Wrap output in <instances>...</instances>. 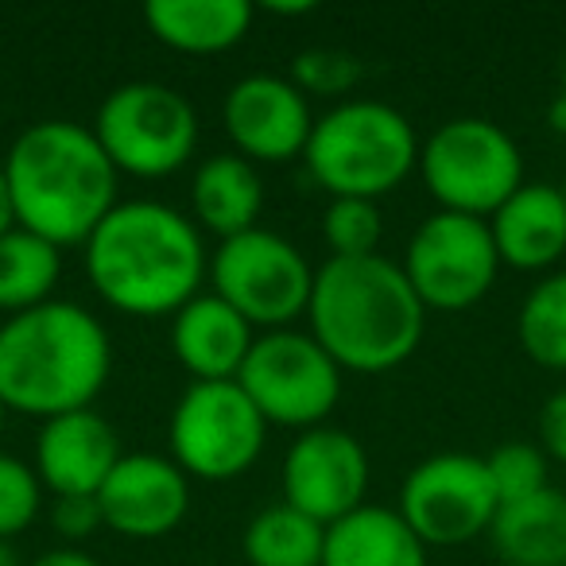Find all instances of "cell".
<instances>
[{
    "label": "cell",
    "mask_w": 566,
    "mask_h": 566,
    "mask_svg": "<svg viewBox=\"0 0 566 566\" xmlns=\"http://www.w3.org/2000/svg\"><path fill=\"white\" fill-rule=\"evenodd\" d=\"M252 342V326L213 292L171 315V349L195 380H237Z\"/></svg>",
    "instance_id": "18"
},
{
    "label": "cell",
    "mask_w": 566,
    "mask_h": 566,
    "mask_svg": "<svg viewBox=\"0 0 566 566\" xmlns=\"http://www.w3.org/2000/svg\"><path fill=\"white\" fill-rule=\"evenodd\" d=\"M0 566H20V555L12 547V539H0Z\"/></svg>",
    "instance_id": "36"
},
{
    "label": "cell",
    "mask_w": 566,
    "mask_h": 566,
    "mask_svg": "<svg viewBox=\"0 0 566 566\" xmlns=\"http://www.w3.org/2000/svg\"><path fill=\"white\" fill-rule=\"evenodd\" d=\"M489 535L504 566H566V493L547 485L501 504Z\"/></svg>",
    "instance_id": "22"
},
{
    "label": "cell",
    "mask_w": 566,
    "mask_h": 566,
    "mask_svg": "<svg viewBox=\"0 0 566 566\" xmlns=\"http://www.w3.org/2000/svg\"><path fill=\"white\" fill-rule=\"evenodd\" d=\"M144 24L179 55H221L249 35L252 9L244 0H151Z\"/></svg>",
    "instance_id": "20"
},
{
    "label": "cell",
    "mask_w": 566,
    "mask_h": 566,
    "mask_svg": "<svg viewBox=\"0 0 566 566\" xmlns=\"http://www.w3.org/2000/svg\"><path fill=\"white\" fill-rule=\"evenodd\" d=\"M419 179L447 213L489 221L520 187L524 156L501 125L485 117H454L419 144Z\"/></svg>",
    "instance_id": "6"
},
{
    "label": "cell",
    "mask_w": 566,
    "mask_h": 566,
    "mask_svg": "<svg viewBox=\"0 0 566 566\" xmlns=\"http://www.w3.org/2000/svg\"><path fill=\"white\" fill-rule=\"evenodd\" d=\"M307 171L331 198H377L392 195L419 167V136L396 105L342 102L315 120L307 140Z\"/></svg>",
    "instance_id": "5"
},
{
    "label": "cell",
    "mask_w": 566,
    "mask_h": 566,
    "mask_svg": "<svg viewBox=\"0 0 566 566\" xmlns=\"http://www.w3.org/2000/svg\"><path fill=\"white\" fill-rule=\"evenodd\" d=\"M210 283L252 331H287V323L307 315L315 268L287 237L256 226L221 241L210 260Z\"/></svg>",
    "instance_id": "8"
},
{
    "label": "cell",
    "mask_w": 566,
    "mask_h": 566,
    "mask_svg": "<svg viewBox=\"0 0 566 566\" xmlns=\"http://www.w3.org/2000/svg\"><path fill=\"white\" fill-rule=\"evenodd\" d=\"M400 268L427 311L454 315L485 300L501 272V256L489 221L439 210L411 233Z\"/></svg>",
    "instance_id": "11"
},
{
    "label": "cell",
    "mask_w": 566,
    "mask_h": 566,
    "mask_svg": "<svg viewBox=\"0 0 566 566\" xmlns=\"http://www.w3.org/2000/svg\"><path fill=\"white\" fill-rule=\"evenodd\" d=\"M17 229V218H12V198H9V182H4V167H0V237Z\"/></svg>",
    "instance_id": "33"
},
{
    "label": "cell",
    "mask_w": 566,
    "mask_h": 566,
    "mask_svg": "<svg viewBox=\"0 0 566 566\" xmlns=\"http://www.w3.org/2000/svg\"><path fill=\"white\" fill-rule=\"evenodd\" d=\"M43 509V481L35 465L17 454H0V539H17Z\"/></svg>",
    "instance_id": "28"
},
{
    "label": "cell",
    "mask_w": 566,
    "mask_h": 566,
    "mask_svg": "<svg viewBox=\"0 0 566 566\" xmlns=\"http://www.w3.org/2000/svg\"><path fill=\"white\" fill-rule=\"evenodd\" d=\"M323 237L334 260L377 256V244L385 237L380 206L369 198H331L323 213Z\"/></svg>",
    "instance_id": "26"
},
{
    "label": "cell",
    "mask_w": 566,
    "mask_h": 566,
    "mask_svg": "<svg viewBox=\"0 0 566 566\" xmlns=\"http://www.w3.org/2000/svg\"><path fill=\"white\" fill-rule=\"evenodd\" d=\"M221 125L233 151L249 164H287L303 156L311 140V102L292 78L249 74L233 82L221 105Z\"/></svg>",
    "instance_id": "14"
},
{
    "label": "cell",
    "mask_w": 566,
    "mask_h": 566,
    "mask_svg": "<svg viewBox=\"0 0 566 566\" xmlns=\"http://www.w3.org/2000/svg\"><path fill=\"white\" fill-rule=\"evenodd\" d=\"M292 82L303 94L315 97H342L361 82V63L357 55L338 48H311L303 55H295L292 63Z\"/></svg>",
    "instance_id": "29"
},
{
    "label": "cell",
    "mask_w": 566,
    "mask_h": 566,
    "mask_svg": "<svg viewBox=\"0 0 566 566\" xmlns=\"http://www.w3.org/2000/svg\"><path fill=\"white\" fill-rule=\"evenodd\" d=\"M516 338L539 369L566 373V272H547L524 295Z\"/></svg>",
    "instance_id": "25"
},
{
    "label": "cell",
    "mask_w": 566,
    "mask_h": 566,
    "mask_svg": "<svg viewBox=\"0 0 566 566\" xmlns=\"http://www.w3.org/2000/svg\"><path fill=\"white\" fill-rule=\"evenodd\" d=\"M12 218L55 249L86 244L117 206V167L94 128L74 120H40L12 140L4 156Z\"/></svg>",
    "instance_id": "2"
},
{
    "label": "cell",
    "mask_w": 566,
    "mask_h": 566,
    "mask_svg": "<svg viewBox=\"0 0 566 566\" xmlns=\"http://www.w3.org/2000/svg\"><path fill=\"white\" fill-rule=\"evenodd\" d=\"M113 373V346L78 303H43L0 323V403L32 419L82 411Z\"/></svg>",
    "instance_id": "4"
},
{
    "label": "cell",
    "mask_w": 566,
    "mask_h": 566,
    "mask_svg": "<svg viewBox=\"0 0 566 566\" xmlns=\"http://www.w3.org/2000/svg\"><path fill=\"white\" fill-rule=\"evenodd\" d=\"M264 416L237 380H190L171 411V462L187 478H241L264 454Z\"/></svg>",
    "instance_id": "9"
},
{
    "label": "cell",
    "mask_w": 566,
    "mask_h": 566,
    "mask_svg": "<svg viewBox=\"0 0 566 566\" xmlns=\"http://www.w3.org/2000/svg\"><path fill=\"white\" fill-rule=\"evenodd\" d=\"M59 275H63V249L20 226L0 237V311L24 315L51 303Z\"/></svg>",
    "instance_id": "23"
},
{
    "label": "cell",
    "mask_w": 566,
    "mask_h": 566,
    "mask_svg": "<svg viewBox=\"0 0 566 566\" xmlns=\"http://www.w3.org/2000/svg\"><path fill=\"white\" fill-rule=\"evenodd\" d=\"M311 338L342 373H388L419 349L427 307L403 268L388 256L326 260L307 303Z\"/></svg>",
    "instance_id": "3"
},
{
    "label": "cell",
    "mask_w": 566,
    "mask_h": 566,
    "mask_svg": "<svg viewBox=\"0 0 566 566\" xmlns=\"http://www.w3.org/2000/svg\"><path fill=\"white\" fill-rule=\"evenodd\" d=\"M190 210L198 226L218 233L221 241L256 229V218L264 210V182H260L256 164L241 159L237 151L198 164L195 182H190Z\"/></svg>",
    "instance_id": "21"
},
{
    "label": "cell",
    "mask_w": 566,
    "mask_h": 566,
    "mask_svg": "<svg viewBox=\"0 0 566 566\" xmlns=\"http://www.w3.org/2000/svg\"><path fill=\"white\" fill-rule=\"evenodd\" d=\"M496 489L478 454H431L403 478L400 516L427 547H458L485 535L496 520Z\"/></svg>",
    "instance_id": "12"
},
{
    "label": "cell",
    "mask_w": 566,
    "mask_h": 566,
    "mask_svg": "<svg viewBox=\"0 0 566 566\" xmlns=\"http://www.w3.org/2000/svg\"><path fill=\"white\" fill-rule=\"evenodd\" d=\"M102 520L125 539H159L190 512V478L164 454H120L105 478Z\"/></svg>",
    "instance_id": "15"
},
{
    "label": "cell",
    "mask_w": 566,
    "mask_h": 566,
    "mask_svg": "<svg viewBox=\"0 0 566 566\" xmlns=\"http://www.w3.org/2000/svg\"><path fill=\"white\" fill-rule=\"evenodd\" d=\"M51 527L63 539H90L97 527H105L97 496H55L51 504Z\"/></svg>",
    "instance_id": "30"
},
{
    "label": "cell",
    "mask_w": 566,
    "mask_h": 566,
    "mask_svg": "<svg viewBox=\"0 0 566 566\" xmlns=\"http://www.w3.org/2000/svg\"><path fill=\"white\" fill-rule=\"evenodd\" d=\"M82 260L97 300L133 318L179 315L210 272L195 221L151 198L113 206L82 244Z\"/></svg>",
    "instance_id": "1"
},
{
    "label": "cell",
    "mask_w": 566,
    "mask_h": 566,
    "mask_svg": "<svg viewBox=\"0 0 566 566\" xmlns=\"http://www.w3.org/2000/svg\"><path fill=\"white\" fill-rule=\"evenodd\" d=\"M369 454L349 431L311 427L283 458V504L300 509L315 524L331 527L365 504Z\"/></svg>",
    "instance_id": "13"
},
{
    "label": "cell",
    "mask_w": 566,
    "mask_h": 566,
    "mask_svg": "<svg viewBox=\"0 0 566 566\" xmlns=\"http://www.w3.org/2000/svg\"><path fill=\"white\" fill-rule=\"evenodd\" d=\"M272 17H311L315 12V0H300V4H268Z\"/></svg>",
    "instance_id": "34"
},
{
    "label": "cell",
    "mask_w": 566,
    "mask_h": 566,
    "mask_svg": "<svg viewBox=\"0 0 566 566\" xmlns=\"http://www.w3.org/2000/svg\"><path fill=\"white\" fill-rule=\"evenodd\" d=\"M323 566H427V543L385 504H361L326 527Z\"/></svg>",
    "instance_id": "19"
},
{
    "label": "cell",
    "mask_w": 566,
    "mask_h": 566,
    "mask_svg": "<svg viewBox=\"0 0 566 566\" xmlns=\"http://www.w3.org/2000/svg\"><path fill=\"white\" fill-rule=\"evenodd\" d=\"M117 462L120 439L94 408L48 419L35 439V473L51 496H97Z\"/></svg>",
    "instance_id": "16"
},
{
    "label": "cell",
    "mask_w": 566,
    "mask_h": 566,
    "mask_svg": "<svg viewBox=\"0 0 566 566\" xmlns=\"http://www.w3.org/2000/svg\"><path fill=\"white\" fill-rule=\"evenodd\" d=\"M237 385L256 403L264 423L311 431L338 408L342 365L311 334L268 331L252 342Z\"/></svg>",
    "instance_id": "10"
},
{
    "label": "cell",
    "mask_w": 566,
    "mask_h": 566,
    "mask_svg": "<svg viewBox=\"0 0 566 566\" xmlns=\"http://www.w3.org/2000/svg\"><path fill=\"white\" fill-rule=\"evenodd\" d=\"M563 94H566V63H563Z\"/></svg>",
    "instance_id": "38"
},
{
    "label": "cell",
    "mask_w": 566,
    "mask_h": 566,
    "mask_svg": "<svg viewBox=\"0 0 566 566\" xmlns=\"http://www.w3.org/2000/svg\"><path fill=\"white\" fill-rule=\"evenodd\" d=\"M326 527L292 504H272L244 527L241 551L249 566H323Z\"/></svg>",
    "instance_id": "24"
},
{
    "label": "cell",
    "mask_w": 566,
    "mask_h": 566,
    "mask_svg": "<svg viewBox=\"0 0 566 566\" xmlns=\"http://www.w3.org/2000/svg\"><path fill=\"white\" fill-rule=\"evenodd\" d=\"M4 416H9V411H4V403H0V434H4Z\"/></svg>",
    "instance_id": "37"
},
{
    "label": "cell",
    "mask_w": 566,
    "mask_h": 566,
    "mask_svg": "<svg viewBox=\"0 0 566 566\" xmlns=\"http://www.w3.org/2000/svg\"><path fill=\"white\" fill-rule=\"evenodd\" d=\"M563 198H566V187H563Z\"/></svg>",
    "instance_id": "39"
},
{
    "label": "cell",
    "mask_w": 566,
    "mask_h": 566,
    "mask_svg": "<svg viewBox=\"0 0 566 566\" xmlns=\"http://www.w3.org/2000/svg\"><path fill=\"white\" fill-rule=\"evenodd\" d=\"M32 566H102V563L78 547H55V551H48V555L35 558Z\"/></svg>",
    "instance_id": "32"
},
{
    "label": "cell",
    "mask_w": 566,
    "mask_h": 566,
    "mask_svg": "<svg viewBox=\"0 0 566 566\" xmlns=\"http://www.w3.org/2000/svg\"><path fill=\"white\" fill-rule=\"evenodd\" d=\"M547 125L555 128V133H566V94H558L555 102L547 105Z\"/></svg>",
    "instance_id": "35"
},
{
    "label": "cell",
    "mask_w": 566,
    "mask_h": 566,
    "mask_svg": "<svg viewBox=\"0 0 566 566\" xmlns=\"http://www.w3.org/2000/svg\"><path fill=\"white\" fill-rule=\"evenodd\" d=\"M94 136L117 175L167 179L198 148V113L164 82H125L102 102Z\"/></svg>",
    "instance_id": "7"
},
{
    "label": "cell",
    "mask_w": 566,
    "mask_h": 566,
    "mask_svg": "<svg viewBox=\"0 0 566 566\" xmlns=\"http://www.w3.org/2000/svg\"><path fill=\"white\" fill-rule=\"evenodd\" d=\"M496 256L516 272H547L566 256V198L555 182H524L489 218Z\"/></svg>",
    "instance_id": "17"
},
{
    "label": "cell",
    "mask_w": 566,
    "mask_h": 566,
    "mask_svg": "<svg viewBox=\"0 0 566 566\" xmlns=\"http://www.w3.org/2000/svg\"><path fill=\"white\" fill-rule=\"evenodd\" d=\"M485 470L493 478L496 489V501L512 504V501H524V496L539 493L547 489V454L532 442H504L496 447L493 454L485 458Z\"/></svg>",
    "instance_id": "27"
},
{
    "label": "cell",
    "mask_w": 566,
    "mask_h": 566,
    "mask_svg": "<svg viewBox=\"0 0 566 566\" xmlns=\"http://www.w3.org/2000/svg\"><path fill=\"white\" fill-rule=\"evenodd\" d=\"M539 439H543V454L551 462L566 465V388L547 396L539 411Z\"/></svg>",
    "instance_id": "31"
}]
</instances>
